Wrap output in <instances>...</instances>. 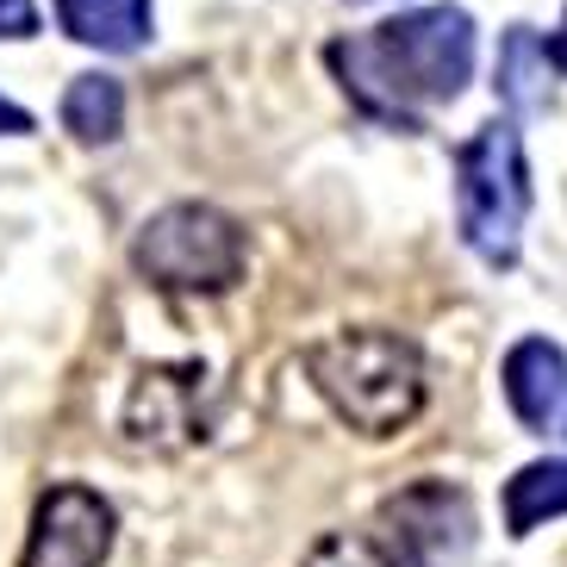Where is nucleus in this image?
<instances>
[{"instance_id":"423d86ee","label":"nucleus","mask_w":567,"mask_h":567,"mask_svg":"<svg viewBox=\"0 0 567 567\" xmlns=\"http://www.w3.org/2000/svg\"><path fill=\"white\" fill-rule=\"evenodd\" d=\"M113 530H118V517L94 486H75V481L51 486L32 512L19 567H106Z\"/></svg>"},{"instance_id":"20e7f679","label":"nucleus","mask_w":567,"mask_h":567,"mask_svg":"<svg viewBox=\"0 0 567 567\" xmlns=\"http://www.w3.org/2000/svg\"><path fill=\"white\" fill-rule=\"evenodd\" d=\"M250 262V237L231 213L206 200H175L132 237V268L163 293H231Z\"/></svg>"},{"instance_id":"9d476101","label":"nucleus","mask_w":567,"mask_h":567,"mask_svg":"<svg viewBox=\"0 0 567 567\" xmlns=\"http://www.w3.org/2000/svg\"><path fill=\"white\" fill-rule=\"evenodd\" d=\"M56 25L87 51L132 56L151 38V0H56Z\"/></svg>"},{"instance_id":"9b49d317","label":"nucleus","mask_w":567,"mask_h":567,"mask_svg":"<svg viewBox=\"0 0 567 567\" xmlns=\"http://www.w3.org/2000/svg\"><path fill=\"white\" fill-rule=\"evenodd\" d=\"M549 517H567V455L530 462L505 481V530L512 536H530Z\"/></svg>"},{"instance_id":"f8f14e48","label":"nucleus","mask_w":567,"mask_h":567,"mask_svg":"<svg viewBox=\"0 0 567 567\" xmlns=\"http://www.w3.org/2000/svg\"><path fill=\"white\" fill-rule=\"evenodd\" d=\"M63 125L82 144H113L125 132V87L113 75H75L63 87Z\"/></svg>"},{"instance_id":"2eb2a0df","label":"nucleus","mask_w":567,"mask_h":567,"mask_svg":"<svg viewBox=\"0 0 567 567\" xmlns=\"http://www.w3.org/2000/svg\"><path fill=\"white\" fill-rule=\"evenodd\" d=\"M25 132H32V113L13 101H0V137H25Z\"/></svg>"},{"instance_id":"f03ea898","label":"nucleus","mask_w":567,"mask_h":567,"mask_svg":"<svg viewBox=\"0 0 567 567\" xmlns=\"http://www.w3.org/2000/svg\"><path fill=\"white\" fill-rule=\"evenodd\" d=\"M306 374L324 393V405L362 436H400L424 412V355L412 337L381 324L318 337L306 350Z\"/></svg>"},{"instance_id":"1a4fd4ad","label":"nucleus","mask_w":567,"mask_h":567,"mask_svg":"<svg viewBox=\"0 0 567 567\" xmlns=\"http://www.w3.org/2000/svg\"><path fill=\"white\" fill-rule=\"evenodd\" d=\"M555 56H549V38L536 32V25H512L499 44V69H493V87H499V106L512 118L524 113H543L555 94Z\"/></svg>"},{"instance_id":"dca6fc26","label":"nucleus","mask_w":567,"mask_h":567,"mask_svg":"<svg viewBox=\"0 0 567 567\" xmlns=\"http://www.w3.org/2000/svg\"><path fill=\"white\" fill-rule=\"evenodd\" d=\"M549 56H555V69L567 75V13H561V25L549 32Z\"/></svg>"},{"instance_id":"0eeeda50","label":"nucleus","mask_w":567,"mask_h":567,"mask_svg":"<svg viewBox=\"0 0 567 567\" xmlns=\"http://www.w3.org/2000/svg\"><path fill=\"white\" fill-rule=\"evenodd\" d=\"M206 424H213L206 368L163 362L132 381V400H125V436L132 443H144V450H187V443L206 436Z\"/></svg>"},{"instance_id":"7ed1b4c3","label":"nucleus","mask_w":567,"mask_h":567,"mask_svg":"<svg viewBox=\"0 0 567 567\" xmlns=\"http://www.w3.org/2000/svg\"><path fill=\"white\" fill-rule=\"evenodd\" d=\"M530 218V156L512 118H493L455 151V231L486 268H512Z\"/></svg>"},{"instance_id":"f257e3e1","label":"nucleus","mask_w":567,"mask_h":567,"mask_svg":"<svg viewBox=\"0 0 567 567\" xmlns=\"http://www.w3.org/2000/svg\"><path fill=\"white\" fill-rule=\"evenodd\" d=\"M474 51H481V38H474L467 7L436 0V7H412L368 32L337 38L324 63L368 118L405 132L424 113L462 101V87L474 82Z\"/></svg>"},{"instance_id":"4468645a","label":"nucleus","mask_w":567,"mask_h":567,"mask_svg":"<svg viewBox=\"0 0 567 567\" xmlns=\"http://www.w3.org/2000/svg\"><path fill=\"white\" fill-rule=\"evenodd\" d=\"M38 32V7L32 0H0V38H32Z\"/></svg>"},{"instance_id":"ddd939ff","label":"nucleus","mask_w":567,"mask_h":567,"mask_svg":"<svg viewBox=\"0 0 567 567\" xmlns=\"http://www.w3.org/2000/svg\"><path fill=\"white\" fill-rule=\"evenodd\" d=\"M300 567H393L381 555V543L374 536H350V530H337V536H318L312 555H306Z\"/></svg>"},{"instance_id":"6e6552de","label":"nucleus","mask_w":567,"mask_h":567,"mask_svg":"<svg viewBox=\"0 0 567 567\" xmlns=\"http://www.w3.org/2000/svg\"><path fill=\"white\" fill-rule=\"evenodd\" d=\"M499 381H505V405L517 412L524 431H536V436L567 431V355L555 350L549 337L512 343Z\"/></svg>"},{"instance_id":"f3484780","label":"nucleus","mask_w":567,"mask_h":567,"mask_svg":"<svg viewBox=\"0 0 567 567\" xmlns=\"http://www.w3.org/2000/svg\"><path fill=\"white\" fill-rule=\"evenodd\" d=\"M561 436H567V431H561Z\"/></svg>"},{"instance_id":"39448f33","label":"nucleus","mask_w":567,"mask_h":567,"mask_svg":"<svg viewBox=\"0 0 567 567\" xmlns=\"http://www.w3.org/2000/svg\"><path fill=\"white\" fill-rule=\"evenodd\" d=\"M374 543L393 567H462L474 555V505L450 481H412L374 512Z\"/></svg>"}]
</instances>
